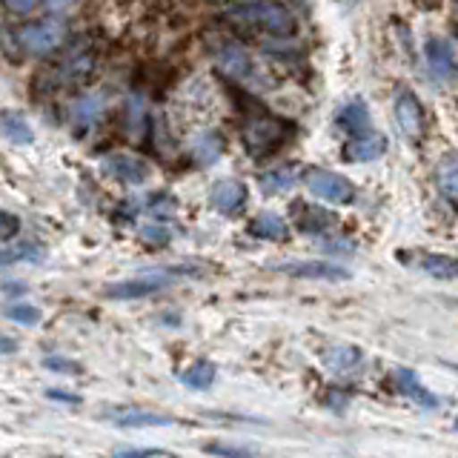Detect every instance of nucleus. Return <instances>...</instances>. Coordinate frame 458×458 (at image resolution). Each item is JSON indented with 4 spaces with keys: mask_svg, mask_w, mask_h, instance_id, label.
Wrapping results in <instances>:
<instances>
[{
    "mask_svg": "<svg viewBox=\"0 0 458 458\" xmlns=\"http://www.w3.org/2000/svg\"><path fill=\"white\" fill-rule=\"evenodd\" d=\"M233 18L250 23L255 29H264V32L276 35V38L293 35V29H295V14L284 4H278V0H255V4L235 9Z\"/></svg>",
    "mask_w": 458,
    "mask_h": 458,
    "instance_id": "f257e3e1",
    "label": "nucleus"
},
{
    "mask_svg": "<svg viewBox=\"0 0 458 458\" xmlns=\"http://www.w3.org/2000/svg\"><path fill=\"white\" fill-rule=\"evenodd\" d=\"M0 129H4V135L12 143H18V147H29V143L35 140L32 126H29L23 121V114H18V112H4V118H0Z\"/></svg>",
    "mask_w": 458,
    "mask_h": 458,
    "instance_id": "aec40b11",
    "label": "nucleus"
},
{
    "mask_svg": "<svg viewBox=\"0 0 458 458\" xmlns=\"http://www.w3.org/2000/svg\"><path fill=\"white\" fill-rule=\"evenodd\" d=\"M281 272H290L295 278H321V281H344L350 278V272L344 267L327 264V261H295V264H281Z\"/></svg>",
    "mask_w": 458,
    "mask_h": 458,
    "instance_id": "4468645a",
    "label": "nucleus"
},
{
    "mask_svg": "<svg viewBox=\"0 0 458 458\" xmlns=\"http://www.w3.org/2000/svg\"><path fill=\"white\" fill-rule=\"evenodd\" d=\"M109 421H114L118 427H172L175 421L166 419V415H157V412H143V410H121V412H112L106 415Z\"/></svg>",
    "mask_w": 458,
    "mask_h": 458,
    "instance_id": "dca6fc26",
    "label": "nucleus"
},
{
    "mask_svg": "<svg viewBox=\"0 0 458 458\" xmlns=\"http://www.w3.org/2000/svg\"><path fill=\"white\" fill-rule=\"evenodd\" d=\"M100 112H104V100H100V95H83L72 104V123L78 129H89L98 123Z\"/></svg>",
    "mask_w": 458,
    "mask_h": 458,
    "instance_id": "f3484780",
    "label": "nucleus"
},
{
    "mask_svg": "<svg viewBox=\"0 0 458 458\" xmlns=\"http://www.w3.org/2000/svg\"><path fill=\"white\" fill-rule=\"evenodd\" d=\"M286 129H290V123L261 114V118H252L247 126H243V143H247L250 155L261 157V155H269L272 149L281 147V138Z\"/></svg>",
    "mask_w": 458,
    "mask_h": 458,
    "instance_id": "20e7f679",
    "label": "nucleus"
},
{
    "mask_svg": "<svg viewBox=\"0 0 458 458\" xmlns=\"http://www.w3.org/2000/svg\"><path fill=\"white\" fill-rule=\"evenodd\" d=\"M224 152V138L218 132H200L192 143V155L200 164H212L218 161V155Z\"/></svg>",
    "mask_w": 458,
    "mask_h": 458,
    "instance_id": "b1692460",
    "label": "nucleus"
},
{
    "mask_svg": "<svg viewBox=\"0 0 458 458\" xmlns=\"http://www.w3.org/2000/svg\"><path fill=\"white\" fill-rule=\"evenodd\" d=\"M395 123H398V129L410 140H419L421 132H424V109H421V100L415 98L412 92H407V89H401L395 95Z\"/></svg>",
    "mask_w": 458,
    "mask_h": 458,
    "instance_id": "423d86ee",
    "label": "nucleus"
},
{
    "mask_svg": "<svg viewBox=\"0 0 458 458\" xmlns=\"http://www.w3.org/2000/svg\"><path fill=\"white\" fill-rule=\"evenodd\" d=\"M43 364H47L49 369H55V372H72V376H75V372H81V367L75 361H64V358H47Z\"/></svg>",
    "mask_w": 458,
    "mask_h": 458,
    "instance_id": "c85d7f7f",
    "label": "nucleus"
},
{
    "mask_svg": "<svg viewBox=\"0 0 458 458\" xmlns=\"http://www.w3.org/2000/svg\"><path fill=\"white\" fill-rule=\"evenodd\" d=\"M324 364H327L329 372H333V376L347 378V376H355V372L364 367V355H361V350L350 347V344H341V347L327 350Z\"/></svg>",
    "mask_w": 458,
    "mask_h": 458,
    "instance_id": "ddd939ff",
    "label": "nucleus"
},
{
    "mask_svg": "<svg viewBox=\"0 0 458 458\" xmlns=\"http://www.w3.org/2000/svg\"><path fill=\"white\" fill-rule=\"evenodd\" d=\"M386 152V138L378 132H364V135H355L347 147H344V157L352 164H367V161H378V157Z\"/></svg>",
    "mask_w": 458,
    "mask_h": 458,
    "instance_id": "f8f14e48",
    "label": "nucleus"
},
{
    "mask_svg": "<svg viewBox=\"0 0 458 458\" xmlns=\"http://www.w3.org/2000/svg\"><path fill=\"white\" fill-rule=\"evenodd\" d=\"M293 212H295V224H298V229H304V233H321L324 226H329V224L335 221L327 209L310 207V204H295Z\"/></svg>",
    "mask_w": 458,
    "mask_h": 458,
    "instance_id": "6ab92c4d",
    "label": "nucleus"
},
{
    "mask_svg": "<svg viewBox=\"0 0 458 458\" xmlns=\"http://www.w3.org/2000/svg\"><path fill=\"white\" fill-rule=\"evenodd\" d=\"M304 183L312 195H318L321 200H329V204H352L355 200V186L350 178L338 175V172L329 169H307L304 172Z\"/></svg>",
    "mask_w": 458,
    "mask_h": 458,
    "instance_id": "7ed1b4c3",
    "label": "nucleus"
},
{
    "mask_svg": "<svg viewBox=\"0 0 458 458\" xmlns=\"http://www.w3.org/2000/svg\"><path fill=\"white\" fill-rule=\"evenodd\" d=\"M14 229H18V221H14L12 215L6 212V215H4V238H6V241L14 235Z\"/></svg>",
    "mask_w": 458,
    "mask_h": 458,
    "instance_id": "473e14b6",
    "label": "nucleus"
},
{
    "mask_svg": "<svg viewBox=\"0 0 458 458\" xmlns=\"http://www.w3.org/2000/svg\"><path fill=\"white\" fill-rule=\"evenodd\" d=\"M175 281H178V276H172L169 269L140 272V276H135V278H126V281L106 286V295L114 298V301H135V298H147V295L161 293Z\"/></svg>",
    "mask_w": 458,
    "mask_h": 458,
    "instance_id": "f03ea898",
    "label": "nucleus"
},
{
    "mask_svg": "<svg viewBox=\"0 0 458 458\" xmlns=\"http://www.w3.org/2000/svg\"><path fill=\"white\" fill-rule=\"evenodd\" d=\"M215 61H218L221 72H226L229 78L243 81L252 75V57L247 55V49L235 40H226L215 49Z\"/></svg>",
    "mask_w": 458,
    "mask_h": 458,
    "instance_id": "1a4fd4ad",
    "label": "nucleus"
},
{
    "mask_svg": "<svg viewBox=\"0 0 458 458\" xmlns=\"http://www.w3.org/2000/svg\"><path fill=\"white\" fill-rule=\"evenodd\" d=\"M6 318L21 324V327H38L40 324V310L35 304H26V301H18V304H9L6 307Z\"/></svg>",
    "mask_w": 458,
    "mask_h": 458,
    "instance_id": "bb28decb",
    "label": "nucleus"
},
{
    "mask_svg": "<svg viewBox=\"0 0 458 458\" xmlns=\"http://www.w3.org/2000/svg\"><path fill=\"white\" fill-rule=\"evenodd\" d=\"M138 233H140L143 241L155 243V247H161V243H169V238H172V229H169L166 224H157V221L143 224V226L138 229Z\"/></svg>",
    "mask_w": 458,
    "mask_h": 458,
    "instance_id": "cd10ccee",
    "label": "nucleus"
},
{
    "mask_svg": "<svg viewBox=\"0 0 458 458\" xmlns=\"http://www.w3.org/2000/svg\"><path fill=\"white\" fill-rule=\"evenodd\" d=\"M209 198H212V207L218 212L235 215L243 207V200H247V186L235 178H221V181H215Z\"/></svg>",
    "mask_w": 458,
    "mask_h": 458,
    "instance_id": "9d476101",
    "label": "nucleus"
},
{
    "mask_svg": "<svg viewBox=\"0 0 458 458\" xmlns=\"http://www.w3.org/2000/svg\"><path fill=\"white\" fill-rule=\"evenodd\" d=\"M298 181V172L293 166H278V169H272V172H264L261 178H258V183H261V190L267 195H284V192H290L293 186Z\"/></svg>",
    "mask_w": 458,
    "mask_h": 458,
    "instance_id": "a211bd4d",
    "label": "nucleus"
},
{
    "mask_svg": "<svg viewBox=\"0 0 458 458\" xmlns=\"http://www.w3.org/2000/svg\"><path fill=\"white\" fill-rule=\"evenodd\" d=\"M455 429H458V419H455Z\"/></svg>",
    "mask_w": 458,
    "mask_h": 458,
    "instance_id": "f704fd0d",
    "label": "nucleus"
},
{
    "mask_svg": "<svg viewBox=\"0 0 458 458\" xmlns=\"http://www.w3.org/2000/svg\"><path fill=\"white\" fill-rule=\"evenodd\" d=\"M121 455H166V450L157 447H129V450H118Z\"/></svg>",
    "mask_w": 458,
    "mask_h": 458,
    "instance_id": "7c9ffc66",
    "label": "nucleus"
},
{
    "mask_svg": "<svg viewBox=\"0 0 458 458\" xmlns=\"http://www.w3.org/2000/svg\"><path fill=\"white\" fill-rule=\"evenodd\" d=\"M250 233L255 238H264V241H286V235H290V226H286V221L281 218V215L261 212V215H255V218L250 221Z\"/></svg>",
    "mask_w": 458,
    "mask_h": 458,
    "instance_id": "2eb2a0df",
    "label": "nucleus"
},
{
    "mask_svg": "<svg viewBox=\"0 0 458 458\" xmlns=\"http://www.w3.org/2000/svg\"><path fill=\"white\" fill-rule=\"evenodd\" d=\"M104 172L112 175L114 181H121L126 186H140L143 181L149 178V166L140 161L135 155H123V152H114L104 157Z\"/></svg>",
    "mask_w": 458,
    "mask_h": 458,
    "instance_id": "0eeeda50",
    "label": "nucleus"
},
{
    "mask_svg": "<svg viewBox=\"0 0 458 458\" xmlns=\"http://www.w3.org/2000/svg\"><path fill=\"white\" fill-rule=\"evenodd\" d=\"M6 9L14 12V14H29L35 6H38V0H4Z\"/></svg>",
    "mask_w": 458,
    "mask_h": 458,
    "instance_id": "c756f323",
    "label": "nucleus"
},
{
    "mask_svg": "<svg viewBox=\"0 0 458 458\" xmlns=\"http://www.w3.org/2000/svg\"><path fill=\"white\" fill-rule=\"evenodd\" d=\"M43 4H47V9H52V12H64L75 4V0H43Z\"/></svg>",
    "mask_w": 458,
    "mask_h": 458,
    "instance_id": "72a5a7b5",
    "label": "nucleus"
},
{
    "mask_svg": "<svg viewBox=\"0 0 458 458\" xmlns=\"http://www.w3.org/2000/svg\"><path fill=\"white\" fill-rule=\"evenodd\" d=\"M66 26L61 21H38L18 29V43L32 55H49L64 43Z\"/></svg>",
    "mask_w": 458,
    "mask_h": 458,
    "instance_id": "39448f33",
    "label": "nucleus"
},
{
    "mask_svg": "<svg viewBox=\"0 0 458 458\" xmlns=\"http://www.w3.org/2000/svg\"><path fill=\"white\" fill-rule=\"evenodd\" d=\"M207 450H209V453H229V455H238V453H250L247 447H221V444H209Z\"/></svg>",
    "mask_w": 458,
    "mask_h": 458,
    "instance_id": "2f4dec72",
    "label": "nucleus"
},
{
    "mask_svg": "<svg viewBox=\"0 0 458 458\" xmlns=\"http://www.w3.org/2000/svg\"><path fill=\"white\" fill-rule=\"evenodd\" d=\"M395 386L401 390V395H407L410 401H415L419 407H427V410H436L441 401L433 390H427V386L421 384V378L415 376L412 369L407 367H398L395 369Z\"/></svg>",
    "mask_w": 458,
    "mask_h": 458,
    "instance_id": "9b49d317",
    "label": "nucleus"
},
{
    "mask_svg": "<svg viewBox=\"0 0 458 458\" xmlns=\"http://www.w3.org/2000/svg\"><path fill=\"white\" fill-rule=\"evenodd\" d=\"M43 258V247L32 241H21V243H6L4 247V255H0V261L4 267H12V264H21V261H40Z\"/></svg>",
    "mask_w": 458,
    "mask_h": 458,
    "instance_id": "393cba45",
    "label": "nucleus"
},
{
    "mask_svg": "<svg viewBox=\"0 0 458 458\" xmlns=\"http://www.w3.org/2000/svg\"><path fill=\"white\" fill-rule=\"evenodd\" d=\"M436 181H438V190L447 195V198H458V155H444L438 161L436 169Z\"/></svg>",
    "mask_w": 458,
    "mask_h": 458,
    "instance_id": "5701e85b",
    "label": "nucleus"
},
{
    "mask_svg": "<svg viewBox=\"0 0 458 458\" xmlns=\"http://www.w3.org/2000/svg\"><path fill=\"white\" fill-rule=\"evenodd\" d=\"M424 57H427V66H429V75H433V81L450 83L458 75L455 55H453V47H450L447 40L429 38L427 40V49H424Z\"/></svg>",
    "mask_w": 458,
    "mask_h": 458,
    "instance_id": "6e6552de",
    "label": "nucleus"
},
{
    "mask_svg": "<svg viewBox=\"0 0 458 458\" xmlns=\"http://www.w3.org/2000/svg\"><path fill=\"white\" fill-rule=\"evenodd\" d=\"M178 378H181V384L192 386V390H207V386L215 381V364L212 361H195L192 367H186Z\"/></svg>",
    "mask_w": 458,
    "mask_h": 458,
    "instance_id": "a878e982",
    "label": "nucleus"
},
{
    "mask_svg": "<svg viewBox=\"0 0 458 458\" xmlns=\"http://www.w3.org/2000/svg\"><path fill=\"white\" fill-rule=\"evenodd\" d=\"M419 267L427 272V276L441 278V281H458V258L450 255H424Z\"/></svg>",
    "mask_w": 458,
    "mask_h": 458,
    "instance_id": "4be33fe9",
    "label": "nucleus"
},
{
    "mask_svg": "<svg viewBox=\"0 0 458 458\" xmlns=\"http://www.w3.org/2000/svg\"><path fill=\"white\" fill-rule=\"evenodd\" d=\"M338 123L352 135H364L369 129V109L361 104V100H352L341 112H338Z\"/></svg>",
    "mask_w": 458,
    "mask_h": 458,
    "instance_id": "412c9836",
    "label": "nucleus"
}]
</instances>
